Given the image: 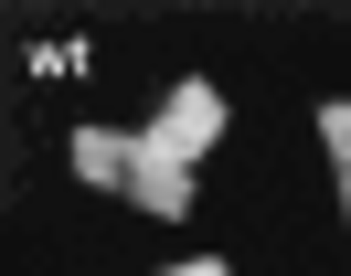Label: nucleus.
<instances>
[{"label": "nucleus", "instance_id": "39448f33", "mask_svg": "<svg viewBox=\"0 0 351 276\" xmlns=\"http://www.w3.org/2000/svg\"><path fill=\"white\" fill-rule=\"evenodd\" d=\"M160 276H234L223 255H192V266H160Z\"/></svg>", "mask_w": 351, "mask_h": 276}, {"label": "nucleus", "instance_id": "423d86ee", "mask_svg": "<svg viewBox=\"0 0 351 276\" xmlns=\"http://www.w3.org/2000/svg\"><path fill=\"white\" fill-rule=\"evenodd\" d=\"M341 223H351V170H341Z\"/></svg>", "mask_w": 351, "mask_h": 276}, {"label": "nucleus", "instance_id": "7ed1b4c3", "mask_svg": "<svg viewBox=\"0 0 351 276\" xmlns=\"http://www.w3.org/2000/svg\"><path fill=\"white\" fill-rule=\"evenodd\" d=\"M75 170H86L96 191H117V181L138 170V149H128V138H107V127H86V138H75Z\"/></svg>", "mask_w": 351, "mask_h": 276}, {"label": "nucleus", "instance_id": "f03ea898", "mask_svg": "<svg viewBox=\"0 0 351 276\" xmlns=\"http://www.w3.org/2000/svg\"><path fill=\"white\" fill-rule=\"evenodd\" d=\"M128 191H138V202L160 212V223H181V212L202 202V191H192V170H181V160H160V149H138V170H128Z\"/></svg>", "mask_w": 351, "mask_h": 276}, {"label": "nucleus", "instance_id": "20e7f679", "mask_svg": "<svg viewBox=\"0 0 351 276\" xmlns=\"http://www.w3.org/2000/svg\"><path fill=\"white\" fill-rule=\"evenodd\" d=\"M308 127H319V138H330V160L351 170V96H319V106H308Z\"/></svg>", "mask_w": 351, "mask_h": 276}, {"label": "nucleus", "instance_id": "f257e3e1", "mask_svg": "<svg viewBox=\"0 0 351 276\" xmlns=\"http://www.w3.org/2000/svg\"><path fill=\"white\" fill-rule=\"evenodd\" d=\"M213 138H223V96L192 75V85H171V96H160V127H149L138 149H160V160H181V170H192Z\"/></svg>", "mask_w": 351, "mask_h": 276}]
</instances>
